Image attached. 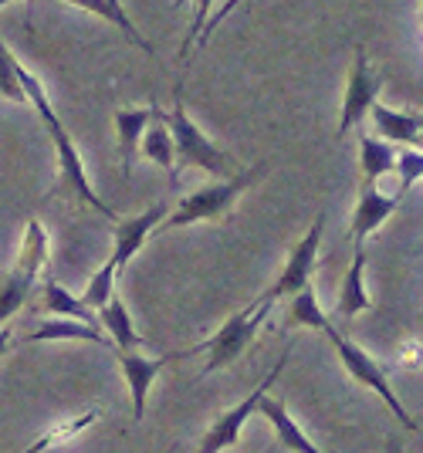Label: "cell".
<instances>
[{
    "label": "cell",
    "mask_w": 423,
    "mask_h": 453,
    "mask_svg": "<svg viewBox=\"0 0 423 453\" xmlns=\"http://www.w3.org/2000/svg\"><path fill=\"white\" fill-rule=\"evenodd\" d=\"M48 234H44V226L41 220H27V230H24V241H20V250H18V261L14 267L4 274V288H0V315L4 321H11L18 315V308H24V302L31 298V291H35V281H38V274L44 271L48 265Z\"/></svg>",
    "instance_id": "obj_4"
},
{
    "label": "cell",
    "mask_w": 423,
    "mask_h": 453,
    "mask_svg": "<svg viewBox=\"0 0 423 453\" xmlns=\"http://www.w3.org/2000/svg\"><path fill=\"white\" fill-rule=\"evenodd\" d=\"M180 4H183V0H176V7H180Z\"/></svg>",
    "instance_id": "obj_34"
},
{
    "label": "cell",
    "mask_w": 423,
    "mask_h": 453,
    "mask_svg": "<svg viewBox=\"0 0 423 453\" xmlns=\"http://www.w3.org/2000/svg\"><path fill=\"white\" fill-rule=\"evenodd\" d=\"M41 308H44L48 315H55V319L85 321V325H98V328H102V315H98L96 308H88L85 298L72 295V291L61 281H55V278L44 281V302H41Z\"/></svg>",
    "instance_id": "obj_18"
},
{
    "label": "cell",
    "mask_w": 423,
    "mask_h": 453,
    "mask_svg": "<svg viewBox=\"0 0 423 453\" xmlns=\"http://www.w3.org/2000/svg\"><path fill=\"white\" fill-rule=\"evenodd\" d=\"M173 450H176V447H170V450H166V453H173Z\"/></svg>",
    "instance_id": "obj_33"
},
{
    "label": "cell",
    "mask_w": 423,
    "mask_h": 453,
    "mask_svg": "<svg viewBox=\"0 0 423 453\" xmlns=\"http://www.w3.org/2000/svg\"><path fill=\"white\" fill-rule=\"evenodd\" d=\"M268 304L254 302L250 308H241V311H234L231 319L224 321L220 328H217V335L211 342H204L200 349H193V352H207V365H204V372H217V369H227L244 349H248L254 335H258V328L265 325L268 319Z\"/></svg>",
    "instance_id": "obj_7"
},
{
    "label": "cell",
    "mask_w": 423,
    "mask_h": 453,
    "mask_svg": "<svg viewBox=\"0 0 423 453\" xmlns=\"http://www.w3.org/2000/svg\"><path fill=\"white\" fill-rule=\"evenodd\" d=\"M285 362H288V349L281 352V359L274 362V369L268 372V379H265V382H258V386H254V389H250L248 396L241 399L237 406H231L227 413H220L217 419H213L211 430L200 436V443H196V453H224L227 447L241 443V430H244V423H248L254 413H261V403L268 399V389L274 386V382H278L281 369H285Z\"/></svg>",
    "instance_id": "obj_6"
},
{
    "label": "cell",
    "mask_w": 423,
    "mask_h": 453,
    "mask_svg": "<svg viewBox=\"0 0 423 453\" xmlns=\"http://www.w3.org/2000/svg\"><path fill=\"white\" fill-rule=\"evenodd\" d=\"M0 4H14V0H0Z\"/></svg>",
    "instance_id": "obj_31"
},
{
    "label": "cell",
    "mask_w": 423,
    "mask_h": 453,
    "mask_svg": "<svg viewBox=\"0 0 423 453\" xmlns=\"http://www.w3.org/2000/svg\"><path fill=\"white\" fill-rule=\"evenodd\" d=\"M98 419V413L96 410H88V413H81V416H75V419H68V423H61V426H55L51 434H44L38 440V443H31L24 453H44L48 447H58V443H68L72 436H78L81 430H88L92 423Z\"/></svg>",
    "instance_id": "obj_25"
},
{
    "label": "cell",
    "mask_w": 423,
    "mask_h": 453,
    "mask_svg": "<svg viewBox=\"0 0 423 453\" xmlns=\"http://www.w3.org/2000/svg\"><path fill=\"white\" fill-rule=\"evenodd\" d=\"M328 335V342H332V349L339 352V362H342V369H346L349 376L356 379L359 386H365V389H373L376 396L383 399L386 406H389V413L396 416L400 423H404L406 430H417V419L406 413V406L400 403V396L393 393V386H389V379H386V372L376 365V359L369 356V352H363L356 342H349L339 328H335V321L328 319V325L322 328Z\"/></svg>",
    "instance_id": "obj_5"
},
{
    "label": "cell",
    "mask_w": 423,
    "mask_h": 453,
    "mask_svg": "<svg viewBox=\"0 0 423 453\" xmlns=\"http://www.w3.org/2000/svg\"><path fill=\"white\" fill-rule=\"evenodd\" d=\"M142 156L146 159H153L159 163L163 170L170 173V180H176V139H173V129H170V122H166V112L156 105V115L153 122H150V129L142 135Z\"/></svg>",
    "instance_id": "obj_20"
},
{
    "label": "cell",
    "mask_w": 423,
    "mask_h": 453,
    "mask_svg": "<svg viewBox=\"0 0 423 453\" xmlns=\"http://www.w3.org/2000/svg\"><path fill=\"white\" fill-rule=\"evenodd\" d=\"M328 325V315L319 308V298H315V288L308 284L302 295H295L288 304V328H315L322 332Z\"/></svg>",
    "instance_id": "obj_23"
},
{
    "label": "cell",
    "mask_w": 423,
    "mask_h": 453,
    "mask_svg": "<svg viewBox=\"0 0 423 453\" xmlns=\"http://www.w3.org/2000/svg\"><path fill=\"white\" fill-rule=\"evenodd\" d=\"M119 369H122V376H126V386H129V396H133V423L142 419L146 413V396H150V386H153V379L176 359V356H159V359H146V356H139V349L133 352H119Z\"/></svg>",
    "instance_id": "obj_10"
},
{
    "label": "cell",
    "mask_w": 423,
    "mask_h": 453,
    "mask_svg": "<svg viewBox=\"0 0 423 453\" xmlns=\"http://www.w3.org/2000/svg\"><path fill=\"white\" fill-rule=\"evenodd\" d=\"M400 152L393 142H386L380 135H359V173H363V187H376V180H383L386 173L396 170Z\"/></svg>",
    "instance_id": "obj_17"
},
{
    "label": "cell",
    "mask_w": 423,
    "mask_h": 453,
    "mask_svg": "<svg viewBox=\"0 0 423 453\" xmlns=\"http://www.w3.org/2000/svg\"><path fill=\"white\" fill-rule=\"evenodd\" d=\"M322 226H326V213H319V217H315V224L308 226L305 237L291 247L288 261H285V267H281L278 281L271 284V288L261 295V298H258V302L271 308V304L281 302V298H295V295H302L308 284H311L315 257H319V247H322Z\"/></svg>",
    "instance_id": "obj_9"
},
{
    "label": "cell",
    "mask_w": 423,
    "mask_h": 453,
    "mask_svg": "<svg viewBox=\"0 0 423 453\" xmlns=\"http://www.w3.org/2000/svg\"><path fill=\"white\" fill-rule=\"evenodd\" d=\"M112 4H116V7H122V0H112Z\"/></svg>",
    "instance_id": "obj_30"
},
{
    "label": "cell",
    "mask_w": 423,
    "mask_h": 453,
    "mask_svg": "<svg viewBox=\"0 0 423 453\" xmlns=\"http://www.w3.org/2000/svg\"><path fill=\"white\" fill-rule=\"evenodd\" d=\"M156 115V105H146V109H119L112 119H116V139H119V159H122V173L129 176L133 173V156L135 150H142V135L150 129Z\"/></svg>",
    "instance_id": "obj_15"
},
{
    "label": "cell",
    "mask_w": 423,
    "mask_h": 453,
    "mask_svg": "<svg viewBox=\"0 0 423 453\" xmlns=\"http://www.w3.org/2000/svg\"><path fill=\"white\" fill-rule=\"evenodd\" d=\"M268 453H278V450H268Z\"/></svg>",
    "instance_id": "obj_36"
},
{
    "label": "cell",
    "mask_w": 423,
    "mask_h": 453,
    "mask_svg": "<svg viewBox=\"0 0 423 453\" xmlns=\"http://www.w3.org/2000/svg\"><path fill=\"white\" fill-rule=\"evenodd\" d=\"M170 217V210L163 207V203H156V207H146L142 213H135L129 220H116V244H112V261L116 267H122L133 261V254L139 247L146 244V237L163 226V220Z\"/></svg>",
    "instance_id": "obj_11"
},
{
    "label": "cell",
    "mask_w": 423,
    "mask_h": 453,
    "mask_svg": "<svg viewBox=\"0 0 423 453\" xmlns=\"http://www.w3.org/2000/svg\"><path fill=\"white\" fill-rule=\"evenodd\" d=\"M365 308H373V298L365 291V244H356L352 250V265H349L346 278H342V291H339V304H335V319H356Z\"/></svg>",
    "instance_id": "obj_14"
},
{
    "label": "cell",
    "mask_w": 423,
    "mask_h": 453,
    "mask_svg": "<svg viewBox=\"0 0 423 453\" xmlns=\"http://www.w3.org/2000/svg\"><path fill=\"white\" fill-rule=\"evenodd\" d=\"M98 315H102V328L112 335V342H116L119 352H133V349H142V345H146V339H142V335H135L133 319H129V308L122 304V298H119V295L105 304Z\"/></svg>",
    "instance_id": "obj_22"
},
{
    "label": "cell",
    "mask_w": 423,
    "mask_h": 453,
    "mask_svg": "<svg viewBox=\"0 0 423 453\" xmlns=\"http://www.w3.org/2000/svg\"><path fill=\"white\" fill-rule=\"evenodd\" d=\"M166 122H170V129H173L176 163H180L183 170L220 173V176H237V173H241L231 152H224L213 139H207V135L193 126V119L187 115V105H183V95H180V85H176L173 109L166 112Z\"/></svg>",
    "instance_id": "obj_2"
},
{
    "label": "cell",
    "mask_w": 423,
    "mask_h": 453,
    "mask_svg": "<svg viewBox=\"0 0 423 453\" xmlns=\"http://www.w3.org/2000/svg\"><path fill=\"white\" fill-rule=\"evenodd\" d=\"M420 18H423V0H420Z\"/></svg>",
    "instance_id": "obj_32"
},
{
    "label": "cell",
    "mask_w": 423,
    "mask_h": 453,
    "mask_svg": "<svg viewBox=\"0 0 423 453\" xmlns=\"http://www.w3.org/2000/svg\"><path fill=\"white\" fill-rule=\"evenodd\" d=\"M396 173H400V189H396V196H404L413 183H420L423 180V150H404L400 152Z\"/></svg>",
    "instance_id": "obj_27"
},
{
    "label": "cell",
    "mask_w": 423,
    "mask_h": 453,
    "mask_svg": "<svg viewBox=\"0 0 423 453\" xmlns=\"http://www.w3.org/2000/svg\"><path fill=\"white\" fill-rule=\"evenodd\" d=\"M193 4H196V11H193L190 31H187V38L180 44V58H187L193 41L204 38V31H207V24H211V18H213V0H193Z\"/></svg>",
    "instance_id": "obj_28"
},
{
    "label": "cell",
    "mask_w": 423,
    "mask_h": 453,
    "mask_svg": "<svg viewBox=\"0 0 423 453\" xmlns=\"http://www.w3.org/2000/svg\"><path fill=\"white\" fill-rule=\"evenodd\" d=\"M65 4H72V7H78V11H88V14H96V18L109 20L112 27H119L122 35H126V41H133L139 51H146V55H153V48H150V41L139 35V27H135L133 20H129V14H126V7H116L112 0H65Z\"/></svg>",
    "instance_id": "obj_21"
},
{
    "label": "cell",
    "mask_w": 423,
    "mask_h": 453,
    "mask_svg": "<svg viewBox=\"0 0 423 453\" xmlns=\"http://www.w3.org/2000/svg\"><path fill=\"white\" fill-rule=\"evenodd\" d=\"M20 78H24V88L31 95V105H35V112L41 115V122H44V133L51 135V146H55V156H58V173H61V187L68 189L72 196H78L81 203H88V207L102 213V217H109V220H119L116 210L105 207L102 200L96 196V189L88 183V173H85V163H81V156H78V146L72 142V135L68 129L61 126L58 112L51 109V102H48V95L41 88V81L24 65H20Z\"/></svg>",
    "instance_id": "obj_1"
},
{
    "label": "cell",
    "mask_w": 423,
    "mask_h": 453,
    "mask_svg": "<svg viewBox=\"0 0 423 453\" xmlns=\"http://www.w3.org/2000/svg\"><path fill=\"white\" fill-rule=\"evenodd\" d=\"M261 416H268V423L274 426V434H278V443L291 453H326L319 450L311 440L305 436V430L295 423V416L288 413V406L281 403V399L268 396L261 403Z\"/></svg>",
    "instance_id": "obj_19"
},
{
    "label": "cell",
    "mask_w": 423,
    "mask_h": 453,
    "mask_svg": "<svg viewBox=\"0 0 423 453\" xmlns=\"http://www.w3.org/2000/svg\"><path fill=\"white\" fill-rule=\"evenodd\" d=\"M400 207V196H389L380 187H359V200L352 210V224H349V237L352 244H365V237L383 226Z\"/></svg>",
    "instance_id": "obj_12"
},
{
    "label": "cell",
    "mask_w": 423,
    "mask_h": 453,
    "mask_svg": "<svg viewBox=\"0 0 423 453\" xmlns=\"http://www.w3.org/2000/svg\"><path fill=\"white\" fill-rule=\"evenodd\" d=\"M237 4H241V0H227V4H224V7H220V11H217V14L211 18V24H207V31H204V38L196 41V44H207V41L213 38V31H217V27L224 24V18H231L234 11H237Z\"/></svg>",
    "instance_id": "obj_29"
},
{
    "label": "cell",
    "mask_w": 423,
    "mask_h": 453,
    "mask_svg": "<svg viewBox=\"0 0 423 453\" xmlns=\"http://www.w3.org/2000/svg\"><path fill=\"white\" fill-rule=\"evenodd\" d=\"M20 342H92V345H105V349H116L112 335H102L98 325H85V321L72 319H48L41 321L31 335H20Z\"/></svg>",
    "instance_id": "obj_16"
},
{
    "label": "cell",
    "mask_w": 423,
    "mask_h": 453,
    "mask_svg": "<svg viewBox=\"0 0 423 453\" xmlns=\"http://www.w3.org/2000/svg\"><path fill=\"white\" fill-rule=\"evenodd\" d=\"M116 278H119V267L116 261L109 257L105 265L98 267L96 274L88 278V284H85V291H81V298L88 302V308H96V311H102L105 304L116 298Z\"/></svg>",
    "instance_id": "obj_24"
},
{
    "label": "cell",
    "mask_w": 423,
    "mask_h": 453,
    "mask_svg": "<svg viewBox=\"0 0 423 453\" xmlns=\"http://www.w3.org/2000/svg\"><path fill=\"white\" fill-rule=\"evenodd\" d=\"M380 88H383V75L373 72L365 48L356 44L352 48V65H349L346 95H342V112H339V135H346L349 129H359L363 119H369L373 105L380 102Z\"/></svg>",
    "instance_id": "obj_8"
},
{
    "label": "cell",
    "mask_w": 423,
    "mask_h": 453,
    "mask_svg": "<svg viewBox=\"0 0 423 453\" xmlns=\"http://www.w3.org/2000/svg\"><path fill=\"white\" fill-rule=\"evenodd\" d=\"M265 166H250V170H241L237 176L224 180V183H207V187L193 189L190 196H183L176 210L163 220L159 230H176V226H190L196 220H224L231 207L241 200V193L261 176Z\"/></svg>",
    "instance_id": "obj_3"
},
{
    "label": "cell",
    "mask_w": 423,
    "mask_h": 453,
    "mask_svg": "<svg viewBox=\"0 0 423 453\" xmlns=\"http://www.w3.org/2000/svg\"><path fill=\"white\" fill-rule=\"evenodd\" d=\"M0 88L7 102H18V105H31V95L24 88V78H20V61L14 58V51L4 44V78H0Z\"/></svg>",
    "instance_id": "obj_26"
},
{
    "label": "cell",
    "mask_w": 423,
    "mask_h": 453,
    "mask_svg": "<svg viewBox=\"0 0 423 453\" xmlns=\"http://www.w3.org/2000/svg\"><path fill=\"white\" fill-rule=\"evenodd\" d=\"M369 119L376 126V135L386 139V142H393V146H420L423 115L400 112V109H389L383 102H376Z\"/></svg>",
    "instance_id": "obj_13"
},
{
    "label": "cell",
    "mask_w": 423,
    "mask_h": 453,
    "mask_svg": "<svg viewBox=\"0 0 423 453\" xmlns=\"http://www.w3.org/2000/svg\"><path fill=\"white\" fill-rule=\"evenodd\" d=\"M420 146H423V133H420Z\"/></svg>",
    "instance_id": "obj_35"
}]
</instances>
